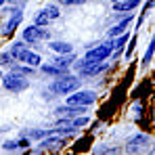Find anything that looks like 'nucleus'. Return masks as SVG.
<instances>
[{
	"label": "nucleus",
	"instance_id": "nucleus-32",
	"mask_svg": "<svg viewBox=\"0 0 155 155\" xmlns=\"http://www.w3.org/2000/svg\"><path fill=\"white\" fill-rule=\"evenodd\" d=\"M0 80H2V71H0Z\"/></svg>",
	"mask_w": 155,
	"mask_h": 155
},
{
	"label": "nucleus",
	"instance_id": "nucleus-29",
	"mask_svg": "<svg viewBox=\"0 0 155 155\" xmlns=\"http://www.w3.org/2000/svg\"><path fill=\"white\" fill-rule=\"evenodd\" d=\"M27 2H29V0H6V4H11V6H23Z\"/></svg>",
	"mask_w": 155,
	"mask_h": 155
},
{
	"label": "nucleus",
	"instance_id": "nucleus-30",
	"mask_svg": "<svg viewBox=\"0 0 155 155\" xmlns=\"http://www.w3.org/2000/svg\"><path fill=\"white\" fill-rule=\"evenodd\" d=\"M4 4H6V0H0V6H4Z\"/></svg>",
	"mask_w": 155,
	"mask_h": 155
},
{
	"label": "nucleus",
	"instance_id": "nucleus-15",
	"mask_svg": "<svg viewBox=\"0 0 155 155\" xmlns=\"http://www.w3.org/2000/svg\"><path fill=\"white\" fill-rule=\"evenodd\" d=\"M8 69H13V71H19L21 76H29V78L36 76V67H31V65H25V63H21V65H19L17 61H15V63H13Z\"/></svg>",
	"mask_w": 155,
	"mask_h": 155
},
{
	"label": "nucleus",
	"instance_id": "nucleus-6",
	"mask_svg": "<svg viewBox=\"0 0 155 155\" xmlns=\"http://www.w3.org/2000/svg\"><path fill=\"white\" fill-rule=\"evenodd\" d=\"M151 145H153V136L149 132H136L132 134L128 140H126V153H145V149L151 151Z\"/></svg>",
	"mask_w": 155,
	"mask_h": 155
},
{
	"label": "nucleus",
	"instance_id": "nucleus-20",
	"mask_svg": "<svg viewBox=\"0 0 155 155\" xmlns=\"http://www.w3.org/2000/svg\"><path fill=\"white\" fill-rule=\"evenodd\" d=\"M92 153L97 155H109V153H122L120 147H111V145H101V147H94Z\"/></svg>",
	"mask_w": 155,
	"mask_h": 155
},
{
	"label": "nucleus",
	"instance_id": "nucleus-8",
	"mask_svg": "<svg viewBox=\"0 0 155 155\" xmlns=\"http://www.w3.org/2000/svg\"><path fill=\"white\" fill-rule=\"evenodd\" d=\"M65 145H67V138H65V136H59V134H48V136H44V138H40V140H38V149H31V153L61 151Z\"/></svg>",
	"mask_w": 155,
	"mask_h": 155
},
{
	"label": "nucleus",
	"instance_id": "nucleus-12",
	"mask_svg": "<svg viewBox=\"0 0 155 155\" xmlns=\"http://www.w3.org/2000/svg\"><path fill=\"white\" fill-rule=\"evenodd\" d=\"M78 57L74 52H67V54H57L54 59H51L52 65H57V67H63V69H71V63L76 61Z\"/></svg>",
	"mask_w": 155,
	"mask_h": 155
},
{
	"label": "nucleus",
	"instance_id": "nucleus-4",
	"mask_svg": "<svg viewBox=\"0 0 155 155\" xmlns=\"http://www.w3.org/2000/svg\"><path fill=\"white\" fill-rule=\"evenodd\" d=\"M0 8H2V13H8V19H6V23L0 29V36L2 38H11L15 34V29L23 21V6H11L8 4V6H0Z\"/></svg>",
	"mask_w": 155,
	"mask_h": 155
},
{
	"label": "nucleus",
	"instance_id": "nucleus-5",
	"mask_svg": "<svg viewBox=\"0 0 155 155\" xmlns=\"http://www.w3.org/2000/svg\"><path fill=\"white\" fill-rule=\"evenodd\" d=\"M111 54H113V40H111V38H107L105 42L88 44V46H86V54H84V59L101 63V61H107Z\"/></svg>",
	"mask_w": 155,
	"mask_h": 155
},
{
	"label": "nucleus",
	"instance_id": "nucleus-17",
	"mask_svg": "<svg viewBox=\"0 0 155 155\" xmlns=\"http://www.w3.org/2000/svg\"><path fill=\"white\" fill-rule=\"evenodd\" d=\"M51 23V17L46 13V8H40L36 15H34V25H40V27H46Z\"/></svg>",
	"mask_w": 155,
	"mask_h": 155
},
{
	"label": "nucleus",
	"instance_id": "nucleus-10",
	"mask_svg": "<svg viewBox=\"0 0 155 155\" xmlns=\"http://www.w3.org/2000/svg\"><path fill=\"white\" fill-rule=\"evenodd\" d=\"M15 61H21V63H25V65L38 67V65L42 63V57H40L38 52L29 51V48H23V51H21L19 54H17V57H15Z\"/></svg>",
	"mask_w": 155,
	"mask_h": 155
},
{
	"label": "nucleus",
	"instance_id": "nucleus-23",
	"mask_svg": "<svg viewBox=\"0 0 155 155\" xmlns=\"http://www.w3.org/2000/svg\"><path fill=\"white\" fill-rule=\"evenodd\" d=\"M44 8H46V13H48L51 21H57V19L61 17V8H59V4H46Z\"/></svg>",
	"mask_w": 155,
	"mask_h": 155
},
{
	"label": "nucleus",
	"instance_id": "nucleus-7",
	"mask_svg": "<svg viewBox=\"0 0 155 155\" xmlns=\"http://www.w3.org/2000/svg\"><path fill=\"white\" fill-rule=\"evenodd\" d=\"M51 38V31L46 27H40V25H27L21 29V40L25 44H38V42H44Z\"/></svg>",
	"mask_w": 155,
	"mask_h": 155
},
{
	"label": "nucleus",
	"instance_id": "nucleus-26",
	"mask_svg": "<svg viewBox=\"0 0 155 155\" xmlns=\"http://www.w3.org/2000/svg\"><path fill=\"white\" fill-rule=\"evenodd\" d=\"M90 0H57V4L59 6H84V4H88Z\"/></svg>",
	"mask_w": 155,
	"mask_h": 155
},
{
	"label": "nucleus",
	"instance_id": "nucleus-22",
	"mask_svg": "<svg viewBox=\"0 0 155 155\" xmlns=\"http://www.w3.org/2000/svg\"><path fill=\"white\" fill-rule=\"evenodd\" d=\"M136 34H138V31H136ZM136 34H134V36H130L128 46H126V51H124V61H128L130 57H132V52H134V48H136Z\"/></svg>",
	"mask_w": 155,
	"mask_h": 155
},
{
	"label": "nucleus",
	"instance_id": "nucleus-19",
	"mask_svg": "<svg viewBox=\"0 0 155 155\" xmlns=\"http://www.w3.org/2000/svg\"><path fill=\"white\" fill-rule=\"evenodd\" d=\"M143 111H145V105L140 103V101H136V103L132 105V120L134 122H143L145 120V113Z\"/></svg>",
	"mask_w": 155,
	"mask_h": 155
},
{
	"label": "nucleus",
	"instance_id": "nucleus-1",
	"mask_svg": "<svg viewBox=\"0 0 155 155\" xmlns=\"http://www.w3.org/2000/svg\"><path fill=\"white\" fill-rule=\"evenodd\" d=\"M78 88H82V78L71 76V74L54 78L51 84H48V92H52V97H67V94H71Z\"/></svg>",
	"mask_w": 155,
	"mask_h": 155
},
{
	"label": "nucleus",
	"instance_id": "nucleus-24",
	"mask_svg": "<svg viewBox=\"0 0 155 155\" xmlns=\"http://www.w3.org/2000/svg\"><path fill=\"white\" fill-rule=\"evenodd\" d=\"M27 46H29V44H25L23 40H15V42L11 44V48H8V52H11L13 57H17V54H19V52L23 51V48H27Z\"/></svg>",
	"mask_w": 155,
	"mask_h": 155
},
{
	"label": "nucleus",
	"instance_id": "nucleus-18",
	"mask_svg": "<svg viewBox=\"0 0 155 155\" xmlns=\"http://www.w3.org/2000/svg\"><path fill=\"white\" fill-rule=\"evenodd\" d=\"M153 54H155V40L151 38V40H149V46H147V52H145V57H143V61H140V67H149L151 61H153Z\"/></svg>",
	"mask_w": 155,
	"mask_h": 155
},
{
	"label": "nucleus",
	"instance_id": "nucleus-9",
	"mask_svg": "<svg viewBox=\"0 0 155 155\" xmlns=\"http://www.w3.org/2000/svg\"><path fill=\"white\" fill-rule=\"evenodd\" d=\"M97 99H99V94L94 90H80L78 88L71 94H67L65 105H86V107H90V105L97 103Z\"/></svg>",
	"mask_w": 155,
	"mask_h": 155
},
{
	"label": "nucleus",
	"instance_id": "nucleus-2",
	"mask_svg": "<svg viewBox=\"0 0 155 155\" xmlns=\"http://www.w3.org/2000/svg\"><path fill=\"white\" fill-rule=\"evenodd\" d=\"M71 67L78 71L80 78H99L101 74H105L109 69V63H97V61H88V59H76L71 63Z\"/></svg>",
	"mask_w": 155,
	"mask_h": 155
},
{
	"label": "nucleus",
	"instance_id": "nucleus-3",
	"mask_svg": "<svg viewBox=\"0 0 155 155\" xmlns=\"http://www.w3.org/2000/svg\"><path fill=\"white\" fill-rule=\"evenodd\" d=\"M0 86L11 94H19V92H25L29 88V80H27V76H21L19 71L8 69V74H2Z\"/></svg>",
	"mask_w": 155,
	"mask_h": 155
},
{
	"label": "nucleus",
	"instance_id": "nucleus-13",
	"mask_svg": "<svg viewBox=\"0 0 155 155\" xmlns=\"http://www.w3.org/2000/svg\"><path fill=\"white\" fill-rule=\"evenodd\" d=\"M140 2H143V0H124V2H115V4H111V11H115V13H132Z\"/></svg>",
	"mask_w": 155,
	"mask_h": 155
},
{
	"label": "nucleus",
	"instance_id": "nucleus-16",
	"mask_svg": "<svg viewBox=\"0 0 155 155\" xmlns=\"http://www.w3.org/2000/svg\"><path fill=\"white\" fill-rule=\"evenodd\" d=\"M111 40H113V52H120L126 46V42L130 40V31H124V34H120V36H115Z\"/></svg>",
	"mask_w": 155,
	"mask_h": 155
},
{
	"label": "nucleus",
	"instance_id": "nucleus-31",
	"mask_svg": "<svg viewBox=\"0 0 155 155\" xmlns=\"http://www.w3.org/2000/svg\"><path fill=\"white\" fill-rule=\"evenodd\" d=\"M115 2H124V0H111V4H115Z\"/></svg>",
	"mask_w": 155,
	"mask_h": 155
},
{
	"label": "nucleus",
	"instance_id": "nucleus-11",
	"mask_svg": "<svg viewBox=\"0 0 155 155\" xmlns=\"http://www.w3.org/2000/svg\"><path fill=\"white\" fill-rule=\"evenodd\" d=\"M40 67V71H42V76H48V78H61V76H65V74H69V69H63V67H57V65H52L51 61L48 63H40L38 65Z\"/></svg>",
	"mask_w": 155,
	"mask_h": 155
},
{
	"label": "nucleus",
	"instance_id": "nucleus-27",
	"mask_svg": "<svg viewBox=\"0 0 155 155\" xmlns=\"http://www.w3.org/2000/svg\"><path fill=\"white\" fill-rule=\"evenodd\" d=\"M29 147H31V140L23 134V136L17 140V149H19V151H29Z\"/></svg>",
	"mask_w": 155,
	"mask_h": 155
},
{
	"label": "nucleus",
	"instance_id": "nucleus-25",
	"mask_svg": "<svg viewBox=\"0 0 155 155\" xmlns=\"http://www.w3.org/2000/svg\"><path fill=\"white\" fill-rule=\"evenodd\" d=\"M13 63H15V57H13L8 51L0 52V67H11Z\"/></svg>",
	"mask_w": 155,
	"mask_h": 155
},
{
	"label": "nucleus",
	"instance_id": "nucleus-28",
	"mask_svg": "<svg viewBox=\"0 0 155 155\" xmlns=\"http://www.w3.org/2000/svg\"><path fill=\"white\" fill-rule=\"evenodd\" d=\"M153 4H155V0H147L140 13H145V15H151V11H153Z\"/></svg>",
	"mask_w": 155,
	"mask_h": 155
},
{
	"label": "nucleus",
	"instance_id": "nucleus-21",
	"mask_svg": "<svg viewBox=\"0 0 155 155\" xmlns=\"http://www.w3.org/2000/svg\"><path fill=\"white\" fill-rule=\"evenodd\" d=\"M0 151H4V153H17V151H19V149H17V140L6 138V140L0 145Z\"/></svg>",
	"mask_w": 155,
	"mask_h": 155
},
{
	"label": "nucleus",
	"instance_id": "nucleus-14",
	"mask_svg": "<svg viewBox=\"0 0 155 155\" xmlns=\"http://www.w3.org/2000/svg\"><path fill=\"white\" fill-rule=\"evenodd\" d=\"M48 48H51L52 52H57V54L74 52V46H71L69 42H65V40H52V42H48Z\"/></svg>",
	"mask_w": 155,
	"mask_h": 155
}]
</instances>
